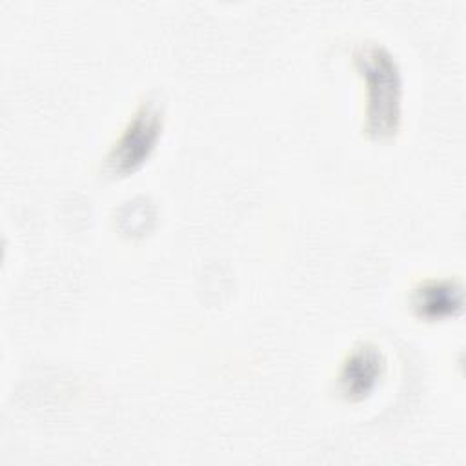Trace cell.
Returning a JSON list of instances; mask_svg holds the SVG:
<instances>
[{
  "mask_svg": "<svg viewBox=\"0 0 466 466\" xmlns=\"http://www.w3.org/2000/svg\"><path fill=\"white\" fill-rule=\"evenodd\" d=\"M162 129V107L155 100L142 102L111 144L106 157L107 167L118 175H127L138 169L155 151Z\"/></svg>",
  "mask_w": 466,
  "mask_h": 466,
  "instance_id": "7a4b0ae2",
  "label": "cell"
},
{
  "mask_svg": "<svg viewBox=\"0 0 466 466\" xmlns=\"http://www.w3.org/2000/svg\"><path fill=\"white\" fill-rule=\"evenodd\" d=\"M386 371L382 350L371 342H359L344 357L339 370V390L348 400L366 399Z\"/></svg>",
  "mask_w": 466,
  "mask_h": 466,
  "instance_id": "3957f363",
  "label": "cell"
},
{
  "mask_svg": "<svg viewBox=\"0 0 466 466\" xmlns=\"http://www.w3.org/2000/svg\"><path fill=\"white\" fill-rule=\"evenodd\" d=\"M413 311L428 320L453 315L462 306V288L451 279H428L419 282L410 293Z\"/></svg>",
  "mask_w": 466,
  "mask_h": 466,
  "instance_id": "277c9868",
  "label": "cell"
},
{
  "mask_svg": "<svg viewBox=\"0 0 466 466\" xmlns=\"http://www.w3.org/2000/svg\"><path fill=\"white\" fill-rule=\"evenodd\" d=\"M353 64L364 80V131L375 138L397 133L402 118V75L395 56L379 44H362Z\"/></svg>",
  "mask_w": 466,
  "mask_h": 466,
  "instance_id": "6da1fadb",
  "label": "cell"
}]
</instances>
